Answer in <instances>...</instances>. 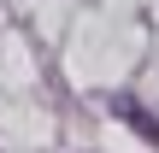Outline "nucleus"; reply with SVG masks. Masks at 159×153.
Segmentation results:
<instances>
[{
  "mask_svg": "<svg viewBox=\"0 0 159 153\" xmlns=\"http://www.w3.org/2000/svg\"><path fill=\"white\" fill-rule=\"evenodd\" d=\"M124 124H130V130H142V136H148V142L159 147V118H148L136 100H124Z\"/></svg>",
  "mask_w": 159,
  "mask_h": 153,
  "instance_id": "1",
  "label": "nucleus"
}]
</instances>
